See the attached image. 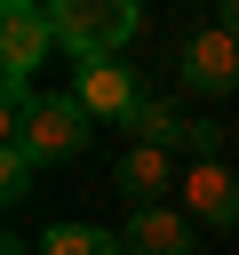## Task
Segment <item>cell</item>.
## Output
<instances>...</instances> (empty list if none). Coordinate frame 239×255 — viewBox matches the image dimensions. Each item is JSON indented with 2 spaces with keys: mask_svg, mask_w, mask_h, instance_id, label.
<instances>
[{
  "mask_svg": "<svg viewBox=\"0 0 239 255\" xmlns=\"http://www.w3.org/2000/svg\"><path fill=\"white\" fill-rule=\"evenodd\" d=\"M0 255H40V239H16V231H8V239H0Z\"/></svg>",
  "mask_w": 239,
  "mask_h": 255,
  "instance_id": "8fae6325",
  "label": "cell"
},
{
  "mask_svg": "<svg viewBox=\"0 0 239 255\" xmlns=\"http://www.w3.org/2000/svg\"><path fill=\"white\" fill-rule=\"evenodd\" d=\"M48 24H56V48H64L72 64H112V56L143 32V8H135V0H56Z\"/></svg>",
  "mask_w": 239,
  "mask_h": 255,
  "instance_id": "6da1fadb",
  "label": "cell"
},
{
  "mask_svg": "<svg viewBox=\"0 0 239 255\" xmlns=\"http://www.w3.org/2000/svg\"><path fill=\"white\" fill-rule=\"evenodd\" d=\"M175 199H183V215H191V223H215V231H231V223H239V175H231L223 159H191Z\"/></svg>",
  "mask_w": 239,
  "mask_h": 255,
  "instance_id": "52a82bcc",
  "label": "cell"
},
{
  "mask_svg": "<svg viewBox=\"0 0 239 255\" xmlns=\"http://www.w3.org/2000/svg\"><path fill=\"white\" fill-rule=\"evenodd\" d=\"M175 80H183L191 96H231V88H239V40H231L223 24L175 32Z\"/></svg>",
  "mask_w": 239,
  "mask_h": 255,
  "instance_id": "3957f363",
  "label": "cell"
},
{
  "mask_svg": "<svg viewBox=\"0 0 239 255\" xmlns=\"http://www.w3.org/2000/svg\"><path fill=\"white\" fill-rule=\"evenodd\" d=\"M40 255H127L120 231H96V223H48L40 231Z\"/></svg>",
  "mask_w": 239,
  "mask_h": 255,
  "instance_id": "9c48e42d",
  "label": "cell"
},
{
  "mask_svg": "<svg viewBox=\"0 0 239 255\" xmlns=\"http://www.w3.org/2000/svg\"><path fill=\"white\" fill-rule=\"evenodd\" d=\"M88 135H96V120H88V104L72 96V88H48L16 128H0V143H24L40 167H64V159H80L88 151Z\"/></svg>",
  "mask_w": 239,
  "mask_h": 255,
  "instance_id": "7a4b0ae2",
  "label": "cell"
},
{
  "mask_svg": "<svg viewBox=\"0 0 239 255\" xmlns=\"http://www.w3.org/2000/svg\"><path fill=\"white\" fill-rule=\"evenodd\" d=\"M215 24H223V32L239 40V0H223V8H215Z\"/></svg>",
  "mask_w": 239,
  "mask_h": 255,
  "instance_id": "7c38bea8",
  "label": "cell"
},
{
  "mask_svg": "<svg viewBox=\"0 0 239 255\" xmlns=\"http://www.w3.org/2000/svg\"><path fill=\"white\" fill-rule=\"evenodd\" d=\"M191 231L199 223L183 207H143V215H127L120 239H127V255H191Z\"/></svg>",
  "mask_w": 239,
  "mask_h": 255,
  "instance_id": "ba28073f",
  "label": "cell"
},
{
  "mask_svg": "<svg viewBox=\"0 0 239 255\" xmlns=\"http://www.w3.org/2000/svg\"><path fill=\"white\" fill-rule=\"evenodd\" d=\"M112 191L127 199V215H143V207H159V199H167V191H183V183H175V159H167V151L127 143V151L112 159Z\"/></svg>",
  "mask_w": 239,
  "mask_h": 255,
  "instance_id": "8992f818",
  "label": "cell"
},
{
  "mask_svg": "<svg viewBox=\"0 0 239 255\" xmlns=\"http://www.w3.org/2000/svg\"><path fill=\"white\" fill-rule=\"evenodd\" d=\"M72 96L88 104V120H112V128H127L135 120V104H143V88H135V72L112 56V64H80L72 72Z\"/></svg>",
  "mask_w": 239,
  "mask_h": 255,
  "instance_id": "5b68a950",
  "label": "cell"
},
{
  "mask_svg": "<svg viewBox=\"0 0 239 255\" xmlns=\"http://www.w3.org/2000/svg\"><path fill=\"white\" fill-rule=\"evenodd\" d=\"M48 48H56V24H48V8H32V0H8V8H0V72H8V88H32V72L48 64Z\"/></svg>",
  "mask_w": 239,
  "mask_h": 255,
  "instance_id": "277c9868",
  "label": "cell"
},
{
  "mask_svg": "<svg viewBox=\"0 0 239 255\" xmlns=\"http://www.w3.org/2000/svg\"><path fill=\"white\" fill-rule=\"evenodd\" d=\"M32 175H40V159H32L24 143H0V199H8V207L32 191Z\"/></svg>",
  "mask_w": 239,
  "mask_h": 255,
  "instance_id": "30bf717a",
  "label": "cell"
}]
</instances>
